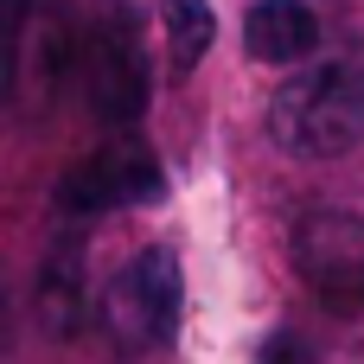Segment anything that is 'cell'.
Returning <instances> with one entry per match:
<instances>
[{
	"mask_svg": "<svg viewBox=\"0 0 364 364\" xmlns=\"http://www.w3.org/2000/svg\"><path fill=\"white\" fill-rule=\"evenodd\" d=\"M256 364H314V358H307V346H301L294 333H275V339L262 346V358H256Z\"/></svg>",
	"mask_w": 364,
	"mask_h": 364,
	"instance_id": "30bf717a",
	"label": "cell"
},
{
	"mask_svg": "<svg viewBox=\"0 0 364 364\" xmlns=\"http://www.w3.org/2000/svg\"><path fill=\"white\" fill-rule=\"evenodd\" d=\"M294 275L326 307H364V218L358 211H307L294 224Z\"/></svg>",
	"mask_w": 364,
	"mask_h": 364,
	"instance_id": "3957f363",
	"label": "cell"
},
{
	"mask_svg": "<svg viewBox=\"0 0 364 364\" xmlns=\"http://www.w3.org/2000/svg\"><path fill=\"white\" fill-rule=\"evenodd\" d=\"M70 83L83 96V109L96 122H115V128H134V115L147 109V77H141V58L134 45L102 26L90 38H77V64H70Z\"/></svg>",
	"mask_w": 364,
	"mask_h": 364,
	"instance_id": "5b68a950",
	"label": "cell"
},
{
	"mask_svg": "<svg viewBox=\"0 0 364 364\" xmlns=\"http://www.w3.org/2000/svg\"><path fill=\"white\" fill-rule=\"evenodd\" d=\"M38 314H45L51 333H70V326H77V256H70V250L45 256V275H38Z\"/></svg>",
	"mask_w": 364,
	"mask_h": 364,
	"instance_id": "9c48e42d",
	"label": "cell"
},
{
	"mask_svg": "<svg viewBox=\"0 0 364 364\" xmlns=\"http://www.w3.org/2000/svg\"><path fill=\"white\" fill-rule=\"evenodd\" d=\"M147 198H160V160L147 147H134V141H115V147L83 154L58 179V211H70V218L128 211V205H147Z\"/></svg>",
	"mask_w": 364,
	"mask_h": 364,
	"instance_id": "277c9868",
	"label": "cell"
},
{
	"mask_svg": "<svg viewBox=\"0 0 364 364\" xmlns=\"http://www.w3.org/2000/svg\"><path fill=\"white\" fill-rule=\"evenodd\" d=\"M154 6H160V26H166L173 64H179V70H192V64H198V51H205V45H211V32H218L211 6H205V0H154Z\"/></svg>",
	"mask_w": 364,
	"mask_h": 364,
	"instance_id": "ba28073f",
	"label": "cell"
},
{
	"mask_svg": "<svg viewBox=\"0 0 364 364\" xmlns=\"http://www.w3.org/2000/svg\"><path fill=\"white\" fill-rule=\"evenodd\" d=\"M77 64V38L58 26V13H45V0L19 6V38H13V90L19 96H45L70 77Z\"/></svg>",
	"mask_w": 364,
	"mask_h": 364,
	"instance_id": "8992f818",
	"label": "cell"
},
{
	"mask_svg": "<svg viewBox=\"0 0 364 364\" xmlns=\"http://www.w3.org/2000/svg\"><path fill=\"white\" fill-rule=\"evenodd\" d=\"M243 45L256 64H301L320 45V19L301 0H256L243 19Z\"/></svg>",
	"mask_w": 364,
	"mask_h": 364,
	"instance_id": "52a82bcc",
	"label": "cell"
},
{
	"mask_svg": "<svg viewBox=\"0 0 364 364\" xmlns=\"http://www.w3.org/2000/svg\"><path fill=\"white\" fill-rule=\"evenodd\" d=\"M179 307H186V282H179V256L173 250H141L134 262H122V275L102 294V326L128 346V352H154L179 333Z\"/></svg>",
	"mask_w": 364,
	"mask_h": 364,
	"instance_id": "7a4b0ae2",
	"label": "cell"
},
{
	"mask_svg": "<svg viewBox=\"0 0 364 364\" xmlns=\"http://www.w3.org/2000/svg\"><path fill=\"white\" fill-rule=\"evenodd\" d=\"M269 134L294 160H339L364 141V70L307 64L269 96Z\"/></svg>",
	"mask_w": 364,
	"mask_h": 364,
	"instance_id": "6da1fadb",
	"label": "cell"
}]
</instances>
